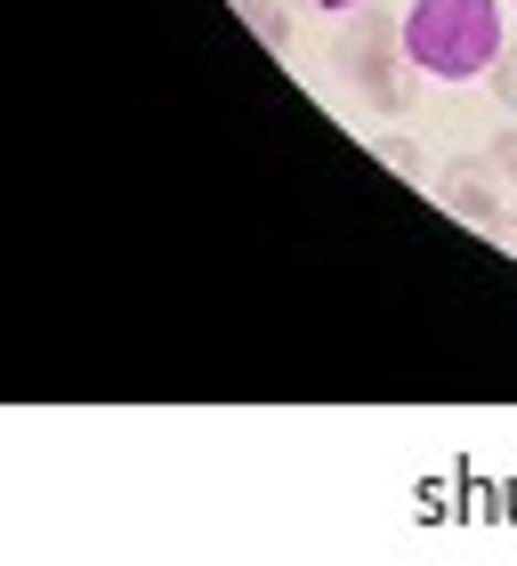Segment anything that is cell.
<instances>
[{"mask_svg":"<svg viewBox=\"0 0 517 566\" xmlns=\"http://www.w3.org/2000/svg\"><path fill=\"white\" fill-rule=\"evenodd\" d=\"M485 163L502 170V187H517V114H509V130L494 138V154H485Z\"/></svg>","mask_w":517,"mask_h":566,"instance_id":"cell-6","label":"cell"},{"mask_svg":"<svg viewBox=\"0 0 517 566\" xmlns=\"http://www.w3.org/2000/svg\"><path fill=\"white\" fill-rule=\"evenodd\" d=\"M404 57L436 82H477L502 57V0H412L404 9Z\"/></svg>","mask_w":517,"mask_h":566,"instance_id":"cell-1","label":"cell"},{"mask_svg":"<svg viewBox=\"0 0 517 566\" xmlns=\"http://www.w3.org/2000/svg\"><path fill=\"white\" fill-rule=\"evenodd\" d=\"M404 17L388 24L380 9H348V24H340V73H348V90L365 97V106H380V114H404L412 106V82H404Z\"/></svg>","mask_w":517,"mask_h":566,"instance_id":"cell-2","label":"cell"},{"mask_svg":"<svg viewBox=\"0 0 517 566\" xmlns=\"http://www.w3.org/2000/svg\"><path fill=\"white\" fill-rule=\"evenodd\" d=\"M372 154H380V163L397 170V178H421V146H412V138H397V130H388V138H380Z\"/></svg>","mask_w":517,"mask_h":566,"instance_id":"cell-4","label":"cell"},{"mask_svg":"<svg viewBox=\"0 0 517 566\" xmlns=\"http://www.w3.org/2000/svg\"><path fill=\"white\" fill-rule=\"evenodd\" d=\"M485 90H494L502 106L517 114V49H502V57H494V73H485Z\"/></svg>","mask_w":517,"mask_h":566,"instance_id":"cell-5","label":"cell"},{"mask_svg":"<svg viewBox=\"0 0 517 566\" xmlns=\"http://www.w3.org/2000/svg\"><path fill=\"white\" fill-rule=\"evenodd\" d=\"M316 9H331V17H348V9H365V0H316Z\"/></svg>","mask_w":517,"mask_h":566,"instance_id":"cell-7","label":"cell"},{"mask_svg":"<svg viewBox=\"0 0 517 566\" xmlns=\"http://www.w3.org/2000/svg\"><path fill=\"white\" fill-rule=\"evenodd\" d=\"M494 163H453L445 178H436V195H445V211L453 219H469V227H494L502 219V195H494Z\"/></svg>","mask_w":517,"mask_h":566,"instance_id":"cell-3","label":"cell"}]
</instances>
